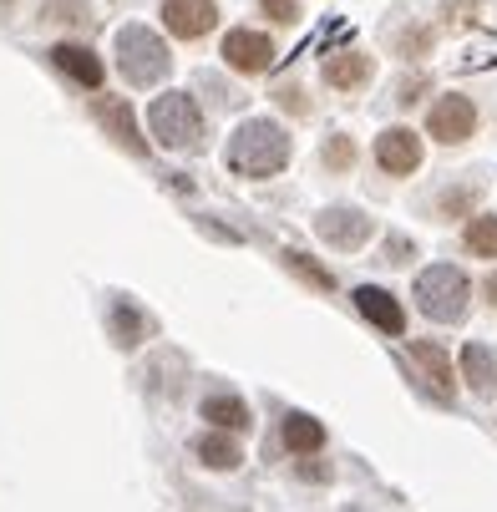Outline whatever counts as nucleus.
<instances>
[{
  "mask_svg": "<svg viewBox=\"0 0 497 512\" xmlns=\"http://www.w3.org/2000/svg\"><path fill=\"white\" fill-rule=\"evenodd\" d=\"M279 436H284V447H290V452H300V457H315V452L325 447V426H320L310 411H284V421H279Z\"/></svg>",
  "mask_w": 497,
  "mask_h": 512,
  "instance_id": "a211bd4d",
  "label": "nucleus"
},
{
  "mask_svg": "<svg viewBox=\"0 0 497 512\" xmlns=\"http://www.w3.org/2000/svg\"><path fill=\"white\" fill-rule=\"evenodd\" d=\"M198 416H203L213 431H234V436L254 426L249 401H244V396H234V391H208V396L198 401Z\"/></svg>",
  "mask_w": 497,
  "mask_h": 512,
  "instance_id": "ddd939ff",
  "label": "nucleus"
},
{
  "mask_svg": "<svg viewBox=\"0 0 497 512\" xmlns=\"http://www.w3.org/2000/svg\"><path fill=\"white\" fill-rule=\"evenodd\" d=\"M396 46H401V56H406V61H421L426 51H432V31H426V26L401 31V36H396Z\"/></svg>",
  "mask_w": 497,
  "mask_h": 512,
  "instance_id": "393cba45",
  "label": "nucleus"
},
{
  "mask_svg": "<svg viewBox=\"0 0 497 512\" xmlns=\"http://www.w3.org/2000/svg\"><path fill=\"white\" fill-rule=\"evenodd\" d=\"M148 127H153V137L163 142V148L188 153V148H198V137H203V112H198V102L188 92H163L148 107Z\"/></svg>",
  "mask_w": 497,
  "mask_h": 512,
  "instance_id": "20e7f679",
  "label": "nucleus"
},
{
  "mask_svg": "<svg viewBox=\"0 0 497 512\" xmlns=\"http://www.w3.org/2000/svg\"><path fill=\"white\" fill-rule=\"evenodd\" d=\"M112 51H117V71L127 77V87H158L173 71L168 41L158 31H148V26H122Z\"/></svg>",
  "mask_w": 497,
  "mask_h": 512,
  "instance_id": "f03ea898",
  "label": "nucleus"
},
{
  "mask_svg": "<svg viewBox=\"0 0 497 512\" xmlns=\"http://www.w3.org/2000/svg\"><path fill=\"white\" fill-rule=\"evenodd\" d=\"M472 208H477V183H457V188H442V198H437V213L447 218H472Z\"/></svg>",
  "mask_w": 497,
  "mask_h": 512,
  "instance_id": "4be33fe9",
  "label": "nucleus"
},
{
  "mask_svg": "<svg viewBox=\"0 0 497 512\" xmlns=\"http://www.w3.org/2000/svg\"><path fill=\"white\" fill-rule=\"evenodd\" d=\"M467 300H472V279L457 269V264H432L421 269L416 279V310L437 325H457L467 315Z\"/></svg>",
  "mask_w": 497,
  "mask_h": 512,
  "instance_id": "7ed1b4c3",
  "label": "nucleus"
},
{
  "mask_svg": "<svg viewBox=\"0 0 497 512\" xmlns=\"http://www.w3.org/2000/svg\"><path fill=\"white\" fill-rule=\"evenodd\" d=\"M193 457L203 462V467H213V472H234L239 462H244V452H239V442H234V431H198L193 436Z\"/></svg>",
  "mask_w": 497,
  "mask_h": 512,
  "instance_id": "f3484780",
  "label": "nucleus"
},
{
  "mask_svg": "<svg viewBox=\"0 0 497 512\" xmlns=\"http://www.w3.org/2000/svg\"><path fill=\"white\" fill-rule=\"evenodd\" d=\"M295 472H300L305 482H325V477H330V467H320V462H300Z\"/></svg>",
  "mask_w": 497,
  "mask_h": 512,
  "instance_id": "c85d7f7f",
  "label": "nucleus"
},
{
  "mask_svg": "<svg viewBox=\"0 0 497 512\" xmlns=\"http://www.w3.org/2000/svg\"><path fill=\"white\" fill-rule=\"evenodd\" d=\"M462 249L472 259H497V213H472L462 229Z\"/></svg>",
  "mask_w": 497,
  "mask_h": 512,
  "instance_id": "6ab92c4d",
  "label": "nucleus"
},
{
  "mask_svg": "<svg viewBox=\"0 0 497 512\" xmlns=\"http://www.w3.org/2000/svg\"><path fill=\"white\" fill-rule=\"evenodd\" d=\"M421 92H426V77H411V82H401V87H396V102H401V107H411V102H421Z\"/></svg>",
  "mask_w": 497,
  "mask_h": 512,
  "instance_id": "bb28decb",
  "label": "nucleus"
},
{
  "mask_svg": "<svg viewBox=\"0 0 497 512\" xmlns=\"http://www.w3.org/2000/svg\"><path fill=\"white\" fill-rule=\"evenodd\" d=\"M320 77H325V87H335V92H361V87L376 77V61H371L366 51H335V56H325Z\"/></svg>",
  "mask_w": 497,
  "mask_h": 512,
  "instance_id": "f8f14e48",
  "label": "nucleus"
},
{
  "mask_svg": "<svg viewBox=\"0 0 497 512\" xmlns=\"http://www.w3.org/2000/svg\"><path fill=\"white\" fill-rule=\"evenodd\" d=\"M219 56H224V66H229V71H239V77H259V71H269V66H274V41H269L264 31L234 26V31L224 36Z\"/></svg>",
  "mask_w": 497,
  "mask_h": 512,
  "instance_id": "423d86ee",
  "label": "nucleus"
},
{
  "mask_svg": "<svg viewBox=\"0 0 497 512\" xmlns=\"http://www.w3.org/2000/svg\"><path fill=\"white\" fill-rule=\"evenodd\" d=\"M320 163H325L330 173H350V168H355V142H350L345 132L325 137V148H320Z\"/></svg>",
  "mask_w": 497,
  "mask_h": 512,
  "instance_id": "5701e85b",
  "label": "nucleus"
},
{
  "mask_svg": "<svg viewBox=\"0 0 497 512\" xmlns=\"http://www.w3.org/2000/svg\"><path fill=\"white\" fill-rule=\"evenodd\" d=\"M482 295H487V305H492V310H497V269H492V274H487V279H482Z\"/></svg>",
  "mask_w": 497,
  "mask_h": 512,
  "instance_id": "c756f323",
  "label": "nucleus"
},
{
  "mask_svg": "<svg viewBox=\"0 0 497 512\" xmlns=\"http://www.w3.org/2000/svg\"><path fill=\"white\" fill-rule=\"evenodd\" d=\"M284 269L300 274L310 289H320V295H330V289H335V274H330L315 254H305V249H284Z\"/></svg>",
  "mask_w": 497,
  "mask_h": 512,
  "instance_id": "412c9836",
  "label": "nucleus"
},
{
  "mask_svg": "<svg viewBox=\"0 0 497 512\" xmlns=\"http://www.w3.org/2000/svg\"><path fill=\"white\" fill-rule=\"evenodd\" d=\"M92 117H97V127L117 142V148H127L132 158H148V137L137 132V117H132L127 97H92Z\"/></svg>",
  "mask_w": 497,
  "mask_h": 512,
  "instance_id": "0eeeda50",
  "label": "nucleus"
},
{
  "mask_svg": "<svg viewBox=\"0 0 497 512\" xmlns=\"http://www.w3.org/2000/svg\"><path fill=\"white\" fill-rule=\"evenodd\" d=\"M457 376L467 381L472 396H492L497 391V350L482 345V340H467L462 345V360H457Z\"/></svg>",
  "mask_w": 497,
  "mask_h": 512,
  "instance_id": "2eb2a0df",
  "label": "nucleus"
},
{
  "mask_svg": "<svg viewBox=\"0 0 497 512\" xmlns=\"http://www.w3.org/2000/svg\"><path fill=\"white\" fill-rule=\"evenodd\" d=\"M259 16L274 26H295L305 11H300V0H259Z\"/></svg>",
  "mask_w": 497,
  "mask_h": 512,
  "instance_id": "b1692460",
  "label": "nucleus"
},
{
  "mask_svg": "<svg viewBox=\"0 0 497 512\" xmlns=\"http://www.w3.org/2000/svg\"><path fill=\"white\" fill-rule=\"evenodd\" d=\"M107 325H112V340H117L122 350H137V345H142V335H148V320H142V310H137V305H127V300H117V305H112Z\"/></svg>",
  "mask_w": 497,
  "mask_h": 512,
  "instance_id": "aec40b11",
  "label": "nucleus"
},
{
  "mask_svg": "<svg viewBox=\"0 0 497 512\" xmlns=\"http://www.w3.org/2000/svg\"><path fill=\"white\" fill-rule=\"evenodd\" d=\"M46 56H51V66L61 71V77L77 82L82 92H97V87H102V56H97L92 46H82V41H56Z\"/></svg>",
  "mask_w": 497,
  "mask_h": 512,
  "instance_id": "9b49d317",
  "label": "nucleus"
},
{
  "mask_svg": "<svg viewBox=\"0 0 497 512\" xmlns=\"http://www.w3.org/2000/svg\"><path fill=\"white\" fill-rule=\"evenodd\" d=\"M290 153H295V137L284 132L279 122L249 117V122L234 127L224 158H229V168H234L239 178H274L284 163H290Z\"/></svg>",
  "mask_w": 497,
  "mask_h": 512,
  "instance_id": "f257e3e1",
  "label": "nucleus"
},
{
  "mask_svg": "<svg viewBox=\"0 0 497 512\" xmlns=\"http://www.w3.org/2000/svg\"><path fill=\"white\" fill-rule=\"evenodd\" d=\"M163 26L178 41H203L219 26V6L213 0H163Z\"/></svg>",
  "mask_w": 497,
  "mask_h": 512,
  "instance_id": "9d476101",
  "label": "nucleus"
},
{
  "mask_svg": "<svg viewBox=\"0 0 497 512\" xmlns=\"http://www.w3.org/2000/svg\"><path fill=\"white\" fill-rule=\"evenodd\" d=\"M406 254H416V249H406V239H391L386 244V264H406Z\"/></svg>",
  "mask_w": 497,
  "mask_h": 512,
  "instance_id": "cd10ccee",
  "label": "nucleus"
},
{
  "mask_svg": "<svg viewBox=\"0 0 497 512\" xmlns=\"http://www.w3.org/2000/svg\"><path fill=\"white\" fill-rule=\"evenodd\" d=\"M477 132V102L467 92H447L432 102V112H426V137L447 142V148H457V142H467Z\"/></svg>",
  "mask_w": 497,
  "mask_h": 512,
  "instance_id": "39448f33",
  "label": "nucleus"
},
{
  "mask_svg": "<svg viewBox=\"0 0 497 512\" xmlns=\"http://www.w3.org/2000/svg\"><path fill=\"white\" fill-rule=\"evenodd\" d=\"M274 102H279L284 112H295V117H305V112H310V102H305V92H300V87H274Z\"/></svg>",
  "mask_w": 497,
  "mask_h": 512,
  "instance_id": "a878e982",
  "label": "nucleus"
},
{
  "mask_svg": "<svg viewBox=\"0 0 497 512\" xmlns=\"http://www.w3.org/2000/svg\"><path fill=\"white\" fill-rule=\"evenodd\" d=\"M315 234L330 244V249H361L371 234H376V224L361 213V208H350V203H335V208H325L320 218H315Z\"/></svg>",
  "mask_w": 497,
  "mask_h": 512,
  "instance_id": "6e6552de",
  "label": "nucleus"
},
{
  "mask_svg": "<svg viewBox=\"0 0 497 512\" xmlns=\"http://www.w3.org/2000/svg\"><path fill=\"white\" fill-rule=\"evenodd\" d=\"M355 310H361L376 330H386V335H406V310H401V300L391 295V289L361 284L355 289Z\"/></svg>",
  "mask_w": 497,
  "mask_h": 512,
  "instance_id": "4468645a",
  "label": "nucleus"
},
{
  "mask_svg": "<svg viewBox=\"0 0 497 512\" xmlns=\"http://www.w3.org/2000/svg\"><path fill=\"white\" fill-rule=\"evenodd\" d=\"M376 168L391 178H411L421 168V132L411 127H386L376 137Z\"/></svg>",
  "mask_w": 497,
  "mask_h": 512,
  "instance_id": "1a4fd4ad",
  "label": "nucleus"
},
{
  "mask_svg": "<svg viewBox=\"0 0 497 512\" xmlns=\"http://www.w3.org/2000/svg\"><path fill=\"white\" fill-rule=\"evenodd\" d=\"M411 365L432 381V391L437 396H457V381H452V355H447V345H437V340H411Z\"/></svg>",
  "mask_w": 497,
  "mask_h": 512,
  "instance_id": "dca6fc26",
  "label": "nucleus"
}]
</instances>
